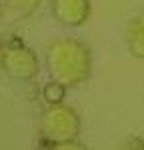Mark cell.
Returning <instances> with one entry per match:
<instances>
[{"mask_svg": "<svg viewBox=\"0 0 144 150\" xmlns=\"http://www.w3.org/2000/svg\"><path fill=\"white\" fill-rule=\"evenodd\" d=\"M46 72L66 88L82 86L92 74V52L78 38H56L46 48Z\"/></svg>", "mask_w": 144, "mask_h": 150, "instance_id": "cell-1", "label": "cell"}, {"mask_svg": "<svg viewBox=\"0 0 144 150\" xmlns=\"http://www.w3.org/2000/svg\"><path fill=\"white\" fill-rule=\"evenodd\" d=\"M80 128H82V120L78 112L66 106V104H50L46 110L40 116V136L50 144H56V142H64V140H74L78 138L80 134Z\"/></svg>", "mask_w": 144, "mask_h": 150, "instance_id": "cell-2", "label": "cell"}, {"mask_svg": "<svg viewBox=\"0 0 144 150\" xmlns=\"http://www.w3.org/2000/svg\"><path fill=\"white\" fill-rule=\"evenodd\" d=\"M0 68L12 80L30 82L40 72V60L32 48L20 42H8L0 46Z\"/></svg>", "mask_w": 144, "mask_h": 150, "instance_id": "cell-3", "label": "cell"}, {"mask_svg": "<svg viewBox=\"0 0 144 150\" xmlns=\"http://www.w3.org/2000/svg\"><path fill=\"white\" fill-rule=\"evenodd\" d=\"M50 10L54 20L66 28H80L90 18V0H52Z\"/></svg>", "mask_w": 144, "mask_h": 150, "instance_id": "cell-4", "label": "cell"}, {"mask_svg": "<svg viewBox=\"0 0 144 150\" xmlns=\"http://www.w3.org/2000/svg\"><path fill=\"white\" fill-rule=\"evenodd\" d=\"M126 46L134 58L144 60V16L134 18L126 30Z\"/></svg>", "mask_w": 144, "mask_h": 150, "instance_id": "cell-5", "label": "cell"}, {"mask_svg": "<svg viewBox=\"0 0 144 150\" xmlns=\"http://www.w3.org/2000/svg\"><path fill=\"white\" fill-rule=\"evenodd\" d=\"M4 4L14 18H28L40 8L42 0H4Z\"/></svg>", "mask_w": 144, "mask_h": 150, "instance_id": "cell-6", "label": "cell"}, {"mask_svg": "<svg viewBox=\"0 0 144 150\" xmlns=\"http://www.w3.org/2000/svg\"><path fill=\"white\" fill-rule=\"evenodd\" d=\"M64 96H66V86L56 80H50L42 88V98H44V102L48 106L50 104H62L64 102Z\"/></svg>", "mask_w": 144, "mask_h": 150, "instance_id": "cell-7", "label": "cell"}, {"mask_svg": "<svg viewBox=\"0 0 144 150\" xmlns=\"http://www.w3.org/2000/svg\"><path fill=\"white\" fill-rule=\"evenodd\" d=\"M48 150H88L78 138L74 140H64V142H56V144H50Z\"/></svg>", "mask_w": 144, "mask_h": 150, "instance_id": "cell-8", "label": "cell"}, {"mask_svg": "<svg viewBox=\"0 0 144 150\" xmlns=\"http://www.w3.org/2000/svg\"><path fill=\"white\" fill-rule=\"evenodd\" d=\"M124 150H144V140L138 138V136H132V138L126 142Z\"/></svg>", "mask_w": 144, "mask_h": 150, "instance_id": "cell-9", "label": "cell"}, {"mask_svg": "<svg viewBox=\"0 0 144 150\" xmlns=\"http://www.w3.org/2000/svg\"><path fill=\"white\" fill-rule=\"evenodd\" d=\"M2 12H4V6H2V2H0V18H2Z\"/></svg>", "mask_w": 144, "mask_h": 150, "instance_id": "cell-10", "label": "cell"}]
</instances>
